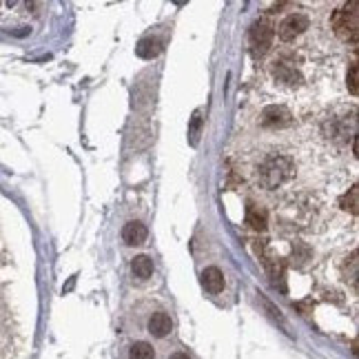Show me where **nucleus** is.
I'll return each instance as SVG.
<instances>
[{
    "mask_svg": "<svg viewBox=\"0 0 359 359\" xmlns=\"http://www.w3.org/2000/svg\"><path fill=\"white\" fill-rule=\"evenodd\" d=\"M357 196H359V189H357V184L355 187H351V191L346 193V196H344L341 200H339V204L344 206V209L346 211H351V213H355L357 215V206H359V202H357Z\"/></svg>",
    "mask_w": 359,
    "mask_h": 359,
    "instance_id": "obj_14",
    "label": "nucleus"
},
{
    "mask_svg": "<svg viewBox=\"0 0 359 359\" xmlns=\"http://www.w3.org/2000/svg\"><path fill=\"white\" fill-rule=\"evenodd\" d=\"M149 236V231L142 222H127L122 229V240L127 242L129 246H137L142 244Z\"/></svg>",
    "mask_w": 359,
    "mask_h": 359,
    "instance_id": "obj_9",
    "label": "nucleus"
},
{
    "mask_svg": "<svg viewBox=\"0 0 359 359\" xmlns=\"http://www.w3.org/2000/svg\"><path fill=\"white\" fill-rule=\"evenodd\" d=\"M293 175V162L291 158H286V156H271L266 158L264 162H262V167H259V184L264 187V189H278L282 187L286 180H291Z\"/></svg>",
    "mask_w": 359,
    "mask_h": 359,
    "instance_id": "obj_1",
    "label": "nucleus"
},
{
    "mask_svg": "<svg viewBox=\"0 0 359 359\" xmlns=\"http://www.w3.org/2000/svg\"><path fill=\"white\" fill-rule=\"evenodd\" d=\"M246 224L255 229V231H264L266 224H269V217H266V211L262 209V206L248 202L246 204Z\"/></svg>",
    "mask_w": 359,
    "mask_h": 359,
    "instance_id": "obj_10",
    "label": "nucleus"
},
{
    "mask_svg": "<svg viewBox=\"0 0 359 359\" xmlns=\"http://www.w3.org/2000/svg\"><path fill=\"white\" fill-rule=\"evenodd\" d=\"M291 122H293V116L286 107L273 104L262 111V127H266V129H282V127H288Z\"/></svg>",
    "mask_w": 359,
    "mask_h": 359,
    "instance_id": "obj_5",
    "label": "nucleus"
},
{
    "mask_svg": "<svg viewBox=\"0 0 359 359\" xmlns=\"http://www.w3.org/2000/svg\"><path fill=\"white\" fill-rule=\"evenodd\" d=\"M273 36H275V27L266 18H259V20H255L251 25V32H248V40H251L253 56H264V53L271 49Z\"/></svg>",
    "mask_w": 359,
    "mask_h": 359,
    "instance_id": "obj_3",
    "label": "nucleus"
},
{
    "mask_svg": "<svg viewBox=\"0 0 359 359\" xmlns=\"http://www.w3.org/2000/svg\"><path fill=\"white\" fill-rule=\"evenodd\" d=\"M129 357L131 359H156V351L147 341H135L129 351Z\"/></svg>",
    "mask_w": 359,
    "mask_h": 359,
    "instance_id": "obj_13",
    "label": "nucleus"
},
{
    "mask_svg": "<svg viewBox=\"0 0 359 359\" xmlns=\"http://www.w3.org/2000/svg\"><path fill=\"white\" fill-rule=\"evenodd\" d=\"M357 74H359V67H357V62H355V65H351L348 76H346V85H348V91H351L353 95H357V91H359V87H357Z\"/></svg>",
    "mask_w": 359,
    "mask_h": 359,
    "instance_id": "obj_16",
    "label": "nucleus"
},
{
    "mask_svg": "<svg viewBox=\"0 0 359 359\" xmlns=\"http://www.w3.org/2000/svg\"><path fill=\"white\" fill-rule=\"evenodd\" d=\"M169 359H189V355H184V353H175V355H171Z\"/></svg>",
    "mask_w": 359,
    "mask_h": 359,
    "instance_id": "obj_17",
    "label": "nucleus"
},
{
    "mask_svg": "<svg viewBox=\"0 0 359 359\" xmlns=\"http://www.w3.org/2000/svg\"><path fill=\"white\" fill-rule=\"evenodd\" d=\"M173 330V322L167 313H154L149 320V333L154 337H167Z\"/></svg>",
    "mask_w": 359,
    "mask_h": 359,
    "instance_id": "obj_8",
    "label": "nucleus"
},
{
    "mask_svg": "<svg viewBox=\"0 0 359 359\" xmlns=\"http://www.w3.org/2000/svg\"><path fill=\"white\" fill-rule=\"evenodd\" d=\"M330 22H333V29L335 34L341 38V40H346V43H357V3H351V7L346 5L344 9H337L333 13V18H330Z\"/></svg>",
    "mask_w": 359,
    "mask_h": 359,
    "instance_id": "obj_2",
    "label": "nucleus"
},
{
    "mask_svg": "<svg viewBox=\"0 0 359 359\" xmlns=\"http://www.w3.org/2000/svg\"><path fill=\"white\" fill-rule=\"evenodd\" d=\"M202 286L206 288L209 293H222V288H224V275L222 271H219L217 266H209V269H204L202 271Z\"/></svg>",
    "mask_w": 359,
    "mask_h": 359,
    "instance_id": "obj_7",
    "label": "nucleus"
},
{
    "mask_svg": "<svg viewBox=\"0 0 359 359\" xmlns=\"http://www.w3.org/2000/svg\"><path fill=\"white\" fill-rule=\"evenodd\" d=\"M200 131H202V114L196 111V114H193V118H191V124H189V140H191V144H198Z\"/></svg>",
    "mask_w": 359,
    "mask_h": 359,
    "instance_id": "obj_15",
    "label": "nucleus"
},
{
    "mask_svg": "<svg viewBox=\"0 0 359 359\" xmlns=\"http://www.w3.org/2000/svg\"><path fill=\"white\" fill-rule=\"evenodd\" d=\"M273 76H275V80L282 82V85H286V87H297V85H302V76H299L297 69L295 67H288L284 62H275Z\"/></svg>",
    "mask_w": 359,
    "mask_h": 359,
    "instance_id": "obj_6",
    "label": "nucleus"
},
{
    "mask_svg": "<svg viewBox=\"0 0 359 359\" xmlns=\"http://www.w3.org/2000/svg\"><path fill=\"white\" fill-rule=\"evenodd\" d=\"M160 40H156V38H144V40H140L137 43V47H135V53L140 58H147V60H151V58H156L158 53H160Z\"/></svg>",
    "mask_w": 359,
    "mask_h": 359,
    "instance_id": "obj_12",
    "label": "nucleus"
},
{
    "mask_svg": "<svg viewBox=\"0 0 359 359\" xmlns=\"http://www.w3.org/2000/svg\"><path fill=\"white\" fill-rule=\"evenodd\" d=\"M131 271L137 280H149L151 273H154V262H151L147 255H137L131 262Z\"/></svg>",
    "mask_w": 359,
    "mask_h": 359,
    "instance_id": "obj_11",
    "label": "nucleus"
},
{
    "mask_svg": "<svg viewBox=\"0 0 359 359\" xmlns=\"http://www.w3.org/2000/svg\"><path fill=\"white\" fill-rule=\"evenodd\" d=\"M309 18L304 16V13H291V16H286L280 27H278V34L282 40H286V43H291V40H295L297 36H302L304 32L309 29Z\"/></svg>",
    "mask_w": 359,
    "mask_h": 359,
    "instance_id": "obj_4",
    "label": "nucleus"
}]
</instances>
